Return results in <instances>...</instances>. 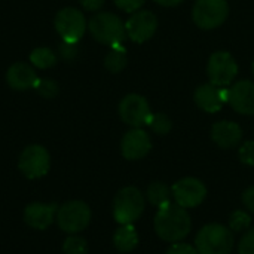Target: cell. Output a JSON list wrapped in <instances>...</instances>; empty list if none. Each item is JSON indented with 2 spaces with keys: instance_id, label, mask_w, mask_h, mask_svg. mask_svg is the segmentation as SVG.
Here are the masks:
<instances>
[{
  "instance_id": "cell-1",
  "label": "cell",
  "mask_w": 254,
  "mask_h": 254,
  "mask_svg": "<svg viewBox=\"0 0 254 254\" xmlns=\"http://www.w3.org/2000/svg\"><path fill=\"white\" fill-rule=\"evenodd\" d=\"M192 220L186 208L177 204H167L161 207L155 216V231L158 237L168 243H179L189 235Z\"/></svg>"
},
{
  "instance_id": "cell-2",
  "label": "cell",
  "mask_w": 254,
  "mask_h": 254,
  "mask_svg": "<svg viewBox=\"0 0 254 254\" xmlns=\"http://www.w3.org/2000/svg\"><path fill=\"white\" fill-rule=\"evenodd\" d=\"M88 27L95 40L110 48L121 46L127 36L125 24L122 22V19L110 12L97 13L91 18Z\"/></svg>"
},
{
  "instance_id": "cell-3",
  "label": "cell",
  "mask_w": 254,
  "mask_h": 254,
  "mask_svg": "<svg viewBox=\"0 0 254 254\" xmlns=\"http://www.w3.org/2000/svg\"><path fill=\"white\" fill-rule=\"evenodd\" d=\"M195 247L199 254H229L234 247V234L223 225L210 223L198 232Z\"/></svg>"
},
{
  "instance_id": "cell-4",
  "label": "cell",
  "mask_w": 254,
  "mask_h": 254,
  "mask_svg": "<svg viewBox=\"0 0 254 254\" xmlns=\"http://www.w3.org/2000/svg\"><path fill=\"white\" fill-rule=\"evenodd\" d=\"M144 204V196L137 188H124L115 196L113 217L121 225H132L143 214Z\"/></svg>"
},
{
  "instance_id": "cell-5",
  "label": "cell",
  "mask_w": 254,
  "mask_h": 254,
  "mask_svg": "<svg viewBox=\"0 0 254 254\" xmlns=\"http://www.w3.org/2000/svg\"><path fill=\"white\" fill-rule=\"evenodd\" d=\"M229 15L226 0H196L192 18L199 28L213 30L220 27Z\"/></svg>"
},
{
  "instance_id": "cell-6",
  "label": "cell",
  "mask_w": 254,
  "mask_h": 254,
  "mask_svg": "<svg viewBox=\"0 0 254 254\" xmlns=\"http://www.w3.org/2000/svg\"><path fill=\"white\" fill-rule=\"evenodd\" d=\"M207 74L213 85L226 88L238 74V64L229 52H214L207 64Z\"/></svg>"
},
{
  "instance_id": "cell-7",
  "label": "cell",
  "mask_w": 254,
  "mask_h": 254,
  "mask_svg": "<svg viewBox=\"0 0 254 254\" xmlns=\"http://www.w3.org/2000/svg\"><path fill=\"white\" fill-rule=\"evenodd\" d=\"M91 220V210L82 201H71L64 204L57 211L58 226L68 234H76L83 231Z\"/></svg>"
},
{
  "instance_id": "cell-8",
  "label": "cell",
  "mask_w": 254,
  "mask_h": 254,
  "mask_svg": "<svg viewBox=\"0 0 254 254\" xmlns=\"http://www.w3.org/2000/svg\"><path fill=\"white\" fill-rule=\"evenodd\" d=\"M119 116L127 125L132 128H141L143 125L149 124L152 112L144 97L138 94H129L119 103Z\"/></svg>"
},
{
  "instance_id": "cell-9",
  "label": "cell",
  "mask_w": 254,
  "mask_h": 254,
  "mask_svg": "<svg viewBox=\"0 0 254 254\" xmlns=\"http://www.w3.org/2000/svg\"><path fill=\"white\" fill-rule=\"evenodd\" d=\"M171 190L176 204L183 208H195L202 204L207 196L205 185L195 177H185L176 182Z\"/></svg>"
},
{
  "instance_id": "cell-10",
  "label": "cell",
  "mask_w": 254,
  "mask_h": 254,
  "mask_svg": "<svg viewBox=\"0 0 254 254\" xmlns=\"http://www.w3.org/2000/svg\"><path fill=\"white\" fill-rule=\"evenodd\" d=\"M55 28L63 40L79 42L86 30V19L79 9L64 7L55 16Z\"/></svg>"
},
{
  "instance_id": "cell-11",
  "label": "cell",
  "mask_w": 254,
  "mask_h": 254,
  "mask_svg": "<svg viewBox=\"0 0 254 254\" xmlns=\"http://www.w3.org/2000/svg\"><path fill=\"white\" fill-rule=\"evenodd\" d=\"M18 167L27 179L43 177L51 167V158L45 147L39 144L28 146L19 156Z\"/></svg>"
},
{
  "instance_id": "cell-12",
  "label": "cell",
  "mask_w": 254,
  "mask_h": 254,
  "mask_svg": "<svg viewBox=\"0 0 254 254\" xmlns=\"http://www.w3.org/2000/svg\"><path fill=\"white\" fill-rule=\"evenodd\" d=\"M156 28L158 18L150 10H137L125 22L127 36L135 43H143L149 40L156 33Z\"/></svg>"
},
{
  "instance_id": "cell-13",
  "label": "cell",
  "mask_w": 254,
  "mask_h": 254,
  "mask_svg": "<svg viewBox=\"0 0 254 254\" xmlns=\"http://www.w3.org/2000/svg\"><path fill=\"white\" fill-rule=\"evenodd\" d=\"M152 149L149 134L141 128H132L128 131L121 141V152L125 159L137 161L144 158Z\"/></svg>"
},
{
  "instance_id": "cell-14",
  "label": "cell",
  "mask_w": 254,
  "mask_h": 254,
  "mask_svg": "<svg viewBox=\"0 0 254 254\" xmlns=\"http://www.w3.org/2000/svg\"><path fill=\"white\" fill-rule=\"evenodd\" d=\"M195 103L207 113H216L225 103H229V89L210 83H204L195 91Z\"/></svg>"
},
{
  "instance_id": "cell-15",
  "label": "cell",
  "mask_w": 254,
  "mask_h": 254,
  "mask_svg": "<svg viewBox=\"0 0 254 254\" xmlns=\"http://www.w3.org/2000/svg\"><path fill=\"white\" fill-rule=\"evenodd\" d=\"M229 104L235 112L247 116L254 115V82L240 80L229 89Z\"/></svg>"
},
{
  "instance_id": "cell-16",
  "label": "cell",
  "mask_w": 254,
  "mask_h": 254,
  "mask_svg": "<svg viewBox=\"0 0 254 254\" xmlns=\"http://www.w3.org/2000/svg\"><path fill=\"white\" fill-rule=\"evenodd\" d=\"M211 138L213 141L222 149H232L241 143L243 129L237 122L231 121H220L216 122L211 128Z\"/></svg>"
},
{
  "instance_id": "cell-17",
  "label": "cell",
  "mask_w": 254,
  "mask_h": 254,
  "mask_svg": "<svg viewBox=\"0 0 254 254\" xmlns=\"http://www.w3.org/2000/svg\"><path fill=\"white\" fill-rule=\"evenodd\" d=\"M6 80L10 88L16 91H25L36 86L39 79L31 65L25 63H15L13 65L9 67L6 73Z\"/></svg>"
},
{
  "instance_id": "cell-18",
  "label": "cell",
  "mask_w": 254,
  "mask_h": 254,
  "mask_svg": "<svg viewBox=\"0 0 254 254\" xmlns=\"http://www.w3.org/2000/svg\"><path fill=\"white\" fill-rule=\"evenodd\" d=\"M55 213H57L55 204L34 202L25 208L24 219H25L27 225H30L34 229H46L54 222Z\"/></svg>"
},
{
  "instance_id": "cell-19",
  "label": "cell",
  "mask_w": 254,
  "mask_h": 254,
  "mask_svg": "<svg viewBox=\"0 0 254 254\" xmlns=\"http://www.w3.org/2000/svg\"><path fill=\"white\" fill-rule=\"evenodd\" d=\"M113 244L118 252L129 253L138 244V234L132 225H121V228L113 235Z\"/></svg>"
},
{
  "instance_id": "cell-20",
  "label": "cell",
  "mask_w": 254,
  "mask_h": 254,
  "mask_svg": "<svg viewBox=\"0 0 254 254\" xmlns=\"http://www.w3.org/2000/svg\"><path fill=\"white\" fill-rule=\"evenodd\" d=\"M147 201L153 205V207H164L167 204L171 202V196H173V190L164 183V182H153L146 192Z\"/></svg>"
},
{
  "instance_id": "cell-21",
  "label": "cell",
  "mask_w": 254,
  "mask_h": 254,
  "mask_svg": "<svg viewBox=\"0 0 254 254\" xmlns=\"http://www.w3.org/2000/svg\"><path fill=\"white\" fill-rule=\"evenodd\" d=\"M128 58H127V51L125 48L121 46H115L110 49V52L106 55L104 58V65L110 73H119L127 67Z\"/></svg>"
},
{
  "instance_id": "cell-22",
  "label": "cell",
  "mask_w": 254,
  "mask_h": 254,
  "mask_svg": "<svg viewBox=\"0 0 254 254\" xmlns=\"http://www.w3.org/2000/svg\"><path fill=\"white\" fill-rule=\"evenodd\" d=\"M30 61L37 68H49L57 63V55L48 48H36L30 54Z\"/></svg>"
},
{
  "instance_id": "cell-23",
  "label": "cell",
  "mask_w": 254,
  "mask_h": 254,
  "mask_svg": "<svg viewBox=\"0 0 254 254\" xmlns=\"http://www.w3.org/2000/svg\"><path fill=\"white\" fill-rule=\"evenodd\" d=\"M252 226V216L243 210H237L229 216V229L232 232H243L249 231Z\"/></svg>"
},
{
  "instance_id": "cell-24",
  "label": "cell",
  "mask_w": 254,
  "mask_h": 254,
  "mask_svg": "<svg viewBox=\"0 0 254 254\" xmlns=\"http://www.w3.org/2000/svg\"><path fill=\"white\" fill-rule=\"evenodd\" d=\"M150 129L156 134H161V135H165L171 131L173 128V124H171V119L164 115V113H152L150 119H149V124Z\"/></svg>"
},
{
  "instance_id": "cell-25",
  "label": "cell",
  "mask_w": 254,
  "mask_h": 254,
  "mask_svg": "<svg viewBox=\"0 0 254 254\" xmlns=\"http://www.w3.org/2000/svg\"><path fill=\"white\" fill-rule=\"evenodd\" d=\"M64 254H88V244L80 237H68L64 241Z\"/></svg>"
},
{
  "instance_id": "cell-26",
  "label": "cell",
  "mask_w": 254,
  "mask_h": 254,
  "mask_svg": "<svg viewBox=\"0 0 254 254\" xmlns=\"http://www.w3.org/2000/svg\"><path fill=\"white\" fill-rule=\"evenodd\" d=\"M36 91L45 98H54L58 94V85L52 79H39L36 83Z\"/></svg>"
},
{
  "instance_id": "cell-27",
  "label": "cell",
  "mask_w": 254,
  "mask_h": 254,
  "mask_svg": "<svg viewBox=\"0 0 254 254\" xmlns=\"http://www.w3.org/2000/svg\"><path fill=\"white\" fill-rule=\"evenodd\" d=\"M238 253L254 254V228L249 229L238 243Z\"/></svg>"
},
{
  "instance_id": "cell-28",
  "label": "cell",
  "mask_w": 254,
  "mask_h": 254,
  "mask_svg": "<svg viewBox=\"0 0 254 254\" xmlns=\"http://www.w3.org/2000/svg\"><path fill=\"white\" fill-rule=\"evenodd\" d=\"M240 161L246 165H254V141H246L241 147H240Z\"/></svg>"
},
{
  "instance_id": "cell-29",
  "label": "cell",
  "mask_w": 254,
  "mask_h": 254,
  "mask_svg": "<svg viewBox=\"0 0 254 254\" xmlns=\"http://www.w3.org/2000/svg\"><path fill=\"white\" fill-rule=\"evenodd\" d=\"M60 55L64 60H73L77 55V42H68V40H63L60 43Z\"/></svg>"
},
{
  "instance_id": "cell-30",
  "label": "cell",
  "mask_w": 254,
  "mask_h": 254,
  "mask_svg": "<svg viewBox=\"0 0 254 254\" xmlns=\"http://www.w3.org/2000/svg\"><path fill=\"white\" fill-rule=\"evenodd\" d=\"M146 0H115V4L122 9L124 12H129V13H134L137 12L143 4H144Z\"/></svg>"
},
{
  "instance_id": "cell-31",
  "label": "cell",
  "mask_w": 254,
  "mask_h": 254,
  "mask_svg": "<svg viewBox=\"0 0 254 254\" xmlns=\"http://www.w3.org/2000/svg\"><path fill=\"white\" fill-rule=\"evenodd\" d=\"M167 254H199L196 247L190 246V244H185V243H174L168 250Z\"/></svg>"
},
{
  "instance_id": "cell-32",
  "label": "cell",
  "mask_w": 254,
  "mask_h": 254,
  "mask_svg": "<svg viewBox=\"0 0 254 254\" xmlns=\"http://www.w3.org/2000/svg\"><path fill=\"white\" fill-rule=\"evenodd\" d=\"M243 204L246 205V208L250 213L254 214V186L244 190V193H243Z\"/></svg>"
},
{
  "instance_id": "cell-33",
  "label": "cell",
  "mask_w": 254,
  "mask_h": 254,
  "mask_svg": "<svg viewBox=\"0 0 254 254\" xmlns=\"http://www.w3.org/2000/svg\"><path fill=\"white\" fill-rule=\"evenodd\" d=\"M79 1L86 10H92V12L101 9V6L104 4V0H79Z\"/></svg>"
},
{
  "instance_id": "cell-34",
  "label": "cell",
  "mask_w": 254,
  "mask_h": 254,
  "mask_svg": "<svg viewBox=\"0 0 254 254\" xmlns=\"http://www.w3.org/2000/svg\"><path fill=\"white\" fill-rule=\"evenodd\" d=\"M156 3H159L161 6H165V7H171V6H177L182 0H155Z\"/></svg>"
},
{
  "instance_id": "cell-35",
  "label": "cell",
  "mask_w": 254,
  "mask_h": 254,
  "mask_svg": "<svg viewBox=\"0 0 254 254\" xmlns=\"http://www.w3.org/2000/svg\"><path fill=\"white\" fill-rule=\"evenodd\" d=\"M253 74H254V63H253Z\"/></svg>"
}]
</instances>
